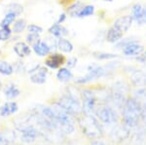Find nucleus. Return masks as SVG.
<instances>
[{
  "instance_id": "nucleus-34",
  "label": "nucleus",
  "mask_w": 146,
  "mask_h": 145,
  "mask_svg": "<svg viewBox=\"0 0 146 145\" xmlns=\"http://www.w3.org/2000/svg\"><path fill=\"white\" fill-rule=\"evenodd\" d=\"M141 118L143 119L144 123L146 124V100L144 103L141 105Z\"/></svg>"
},
{
  "instance_id": "nucleus-12",
  "label": "nucleus",
  "mask_w": 146,
  "mask_h": 145,
  "mask_svg": "<svg viewBox=\"0 0 146 145\" xmlns=\"http://www.w3.org/2000/svg\"><path fill=\"white\" fill-rule=\"evenodd\" d=\"M133 16L131 15H125V16H122L117 19L116 21L114 22V24L113 26L115 28L119 29L120 31L124 32H127L128 30L129 29V27L131 26V23H133Z\"/></svg>"
},
{
  "instance_id": "nucleus-21",
  "label": "nucleus",
  "mask_w": 146,
  "mask_h": 145,
  "mask_svg": "<svg viewBox=\"0 0 146 145\" xmlns=\"http://www.w3.org/2000/svg\"><path fill=\"white\" fill-rule=\"evenodd\" d=\"M58 50L64 54L71 53L73 51V45L65 37H60L58 38Z\"/></svg>"
},
{
  "instance_id": "nucleus-20",
  "label": "nucleus",
  "mask_w": 146,
  "mask_h": 145,
  "mask_svg": "<svg viewBox=\"0 0 146 145\" xmlns=\"http://www.w3.org/2000/svg\"><path fill=\"white\" fill-rule=\"evenodd\" d=\"M85 6V4L82 1H79V0H75L73 3L70 4L69 6L66 7V13L70 17L78 18V14L79 12L81 11V9Z\"/></svg>"
},
{
  "instance_id": "nucleus-10",
  "label": "nucleus",
  "mask_w": 146,
  "mask_h": 145,
  "mask_svg": "<svg viewBox=\"0 0 146 145\" xmlns=\"http://www.w3.org/2000/svg\"><path fill=\"white\" fill-rule=\"evenodd\" d=\"M13 51L20 58H25L31 55V47L25 41L19 40L13 45Z\"/></svg>"
},
{
  "instance_id": "nucleus-39",
  "label": "nucleus",
  "mask_w": 146,
  "mask_h": 145,
  "mask_svg": "<svg viewBox=\"0 0 146 145\" xmlns=\"http://www.w3.org/2000/svg\"><path fill=\"white\" fill-rule=\"evenodd\" d=\"M3 90V83H2V81L0 80V92Z\"/></svg>"
},
{
  "instance_id": "nucleus-19",
  "label": "nucleus",
  "mask_w": 146,
  "mask_h": 145,
  "mask_svg": "<svg viewBox=\"0 0 146 145\" xmlns=\"http://www.w3.org/2000/svg\"><path fill=\"white\" fill-rule=\"evenodd\" d=\"M123 37V32L120 31L119 29L115 28L112 26L111 28L108 29L106 34V41L109 43H118Z\"/></svg>"
},
{
  "instance_id": "nucleus-5",
  "label": "nucleus",
  "mask_w": 146,
  "mask_h": 145,
  "mask_svg": "<svg viewBox=\"0 0 146 145\" xmlns=\"http://www.w3.org/2000/svg\"><path fill=\"white\" fill-rule=\"evenodd\" d=\"M82 101H83V106H82V111L84 114L87 115H96V99L93 91L91 90H83L82 91Z\"/></svg>"
},
{
  "instance_id": "nucleus-22",
  "label": "nucleus",
  "mask_w": 146,
  "mask_h": 145,
  "mask_svg": "<svg viewBox=\"0 0 146 145\" xmlns=\"http://www.w3.org/2000/svg\"><path fill=\"white\" fill-rule=\"evenodd\" d=\"M56 78H58V80L60 82L66 83V82H69L73 78V74L70 71V69L67 68V67H60L58 70Z\"/></svg>"
},
{
  "instance_id": "nucleus-41",
  "label": "nucleus",
  "mask_w": 146,
  "mask_h": 145,
  "mask_svg": "<svg viewBox=\"0 0 146 145\" xmlns=\"http://www.w3.org/2000/svg\"><path fill=\"white\" fill-rule=\"evenodd\" d=\"M104 1H112V0H104Z\"/></svg>"
},
{
  "instance_id": "nucleus-2",
  "label": "nucleus",
  "mask_w": 146,
  "mask_h": 145,
  "mask_svg": "<svg viewBox=\"0 0 146 145\" xmlns=\"http://www.w3.org/2000/svg\"><path fill=\"white\" fill-rule=\"evenodd\" d=\"M55 102L58 103L63 110H65L71 116L79 115L80 112L82 111L81 103H80L79 99L70 92L63 93L62 97Z\"/></svg>"
},
{
  "instance_id": "nucleus-29",
  "label": "nucleus",
  "mask_w": 146,
  "mask_h": 145,
  "mask_svg": "<svg viewBox=\"0 0 146 145\" xmlns=\"http://www.w3.org/2000/svg\"><path fill=\"white\" fill-rule=\"evenodd\" d=\"M143 8H144V7H142V5L139 3H137V4H135V5L133 6V8H131V12H133V21L137 22V21L141 18V16H142V12H143Z\"/></svg>"
},
{
  "instance_id": "nucleus-18",
  "label": "nucleus",
  "mask_w": 146,
  "mask_h": 145,
  "mask_svg": "<svg viewBox=\"0 0 146 145\" xmlns=\"http://www.w3.org/2000/svg\"><path fill=\"white\" fill-rule=\"evenodd\" d=\"M27 22L25 19L23 18H21L19 17L17 20L14 22V23L12 24L11 28H12V31H13V34L14 35H20L22 34L27 27Z\"/></svg>"
},
{
  "instance_id": "nucleus-3",
  "label": "nucleus",
  "mask_w": 146,
  "mask_h": 145,
  "mask_svg": "<svg viewBox=\"0 0 146 145\" xmlns=\"http://www.w3.org/2000/svg\"><path fill=\"white\" fill-rule=\"evenodd\" d=\"M79 124L83 130V134L91 138H96L100 135V132H102L101 127L98 123V119L95 117V115L84 114V116L80 118Z\"/></svg>"
},
{
  "instance_id": "nucleus-1",
  "label": "nucleus",
  "mask_w": 146,
  "mask_h": 145,
  "mask_svg": "<svg viewBox=\"0 0 146 145\" xmlns=\"http://www.w3.org/2000/svg\"><path fill=\"white\" fill-rule=\"evenodd\" d=\"M141 118V105L135 99H128L123 107V121L128 128L138 125Z\"/></svg>"
},
{
  "instance_id": "nucleus-14",
  "label": "nucleus",
  "mask_w": 146,
  "mask_h": 145,
  "mask_svg": "<svg viewBox=\"0 0 146 145\" xmlns=\"http://www.w3.org/2000/svg\"><path fill=\"white\" fill-rule=\"evenodd\" d=\"M48 68L47 67H40L38 70H36L33 73L30 74V81L31 83L36 85H42L47 81V75H48Z\"/></svg>"
},
{
  "instance_id": "nucleus-24",
  "label": "nucleus",
  "mask_w": 146,
  "mask_h": 145,
  "mask_svg": "<svg viewBox=\"0 0 146 145\" xmlns=\"http://www.w3.org/2000/svg\"><path fill=\"white\" fill-rule=\"evenodd\" d=\"M7 12H11V13L16 14L18 17H21L25 12V7L20 3H17V2L14 3L13 2V3H10L6 6L5 13H7Z\"/></svg>"
},
{
  "instance_id": "nucleus-9",
  "label": "nucleus",
  "mask_w": 146,
  "mask_h": 145,
  "mask_svg": "<svg viewBox=\"0 0 146 145\" xmlns=\"http://www.w3.org/2000/svg\"><path fill=\"white\" fill-rule=\"evenodd\" d=\"M129 81L135 87H146V73L141 69L131 68L129 72Z\"/></svg>"
},
{
  "instance_id": "nucleus-42",
  "label": "nucleus",
  "mask_w": 146,
  "mask_h": 145,
  "mask_svg": "<svg viewBox=\"0 0 146 145\" xmlns=\"http://www.w3.org/2000/svg\"><path fill=\"white\" fill-rule=\"evenodd\" d=\"M6 145H12L11 143H8V144H6Z\"/></svg>"
},
{
  "instance_id": "nucleus-11",
  "label": "nucleus",
  "mask_w": 146,
  "mask_h": 145,
  "mask_svg": "<svg viewBox=\"0 0 146 145\" xmlns=\"http://www.w3.org/2000/svg\"><path fill=\"white\" fill-rule=\"evenodd\" d=\"M144 52V46L137 43L135 41L129 42L128 45H126L123 48V53L127 57H135V56H139L140 54Z\"/></svg>"
},
{
  "instance_id": "nucleus-28",
  "label": "nucleus",
  "mask_w": 146,
  "mask_h": 145,
  "mask_svg": "<svg viewBox=\"0 0 146 145\" xmlns=\"http://www.w3.org/2000/svg\"><path fill=\"white\" fill-rule=\"evenodd\" d=\"M14 68V73L16 74H22L23 72H27V64H25V62H23L22 58L20 60L14 62L13 64Z\"/></svg>"
},
{
  "instance_id": "nucleus-40",
  "label": "nucleus",
  "mask_w": 146,
  "mask_h": 145,
  "mask_svg": "<svg viewBox=\"0 0 146 145\" xmlns=\"http://www.w3.org/2000/svg\"><path fill=\"white\" fill-rule=\"evenodd\" d=\"M1 55H2V51L0 50V57H1Z\"/></svg>"
},
{
  "instance_id": "nucleus-23",
  "label": "nucleus",
  "mask_w": 146,
  "mask_h": 145,
  "mask_svg": "<svg viewBox=\"0 0 146 145\" xmlns=\"http://www.w3.org/2000/svg\"><path fill=\"white\" fill-rule=\"evenodd\" d=\"M19 17L16 14L11 13V12H7L4 15L3 19L0 22V27H11L12 24L14 23L16 20H17Z\"/></svg>"
},
{
  "instance_id": "nucleus-31",
  "label": "nucleus",
  "mask_w": 146,
  "mask_h": 145,
  "mask_svg": "<svg viewBox=\"0 0 146 145\" xmlns=\"http://www.w3.org/2000/svg\"><path fill=\"white\" fill-rule=\"evenodd\" d=\"M40 40H42L41 37L39 34H33V33H27L25 36V42L29 45L30 47H32L33 45L39 42Z\"/></svg>"
},
{
  "instance_id": "nucleus-35",
  "label": "nucleus",
  "mask_w": 146,
  "mask_h": 145,
  "mask_svg": "<svg viewBox=\"0 0 146 145\" xmlns=\"http://www.w3.org/2000/svg\"><path fill=\"white\" fill-rule=\"evenodd\" d=\"M136 60L141 62V64H145L146 62V51L143 52L142 54H140L139 56H137V57H136Z\"/></svg>"
},
{
  "instance_id": "nucleus-32",
  "label": "nucleus",
  "mask_w": 146,
  "mask_h": 145,
  "mask_svg": "<svg viewBox=\"0 0 146 145\" xmlns=\"http://www.w3.org/2000/svg\"><path fill=\"white\" fill-rule=\"evenodd\" d=\"M27 30L28 33H33V34H42L43 33V28L40 25L34 24V23H30L27 25Z\"/></svg>"
},
{
  "instance_id": "nucleus-15",
  "label": "nucleus",
  "mask_w": 146,
  "mask_h": 145,
  "mask_svg": "<svg viewBox=\"0 0 146 145\" xmlns=\"http://www.w3.org/2000/svg\"><path fill=\"white\" fill-rule=\"evenodd\" d=\"M33 52L36 54L38 57H47L48 55H50L52 53V49L49 46V44L44 40H40L37 42L35 45L31 47Z\"/></svg>"
},
{
  "instance_id": "nucleus-6",
  "label": "nucleus",
  "mask_w": 146,
  "mask_h": 145,
  "mask_svg": "<svg viewBox=\"0 0 146 145\" xmlns=\"http://www.w3.org/2000/svg\"><path fill=\"white\" fill-rule=\"evenodd\" d=\"M96 116L100 121L106 125H112L118 121L116 111L109 106H100L96 110Z\"/></svg>"
},
{
  "instance_id": "nucleus-13",
  "label": "nucleus",
  "mask_w": 146,
  "mask_h": 145,
  "mask_svg": "<svg viewBox=\"0 0 146 145\" xmlns=\"http://www.w3.org/2000/svg\"><path fill=\"white\" fill-rule=\"evenodd\" d=\"M3 93L4 97H6L8 100H14L16 99L18 97H20L21 95V90L16 84H14L13 82L7 83L5 86H3Z\"/></svg>"
},
{
  "instance_id": "nucleus-16",
  "label": "nucleus",
  "mask_w": 146,
  "mask_h": 145,
  "mask_svg": "<svg viewBox=\"0 0 146 145\" xmlns=\"http://www.w3.org/2000/svg\"><path fill=\"white\" fill-rule=\"evenodd\" d=\"M19 111V105L16 101H7L0 107V117H9Z\"/></svg>"
},
{
  "instance_id": "nucleus-25",
  "label": "nucleus",
  "mask_w": 146,
  "mask_h": 145,
  "mask_svg": "<svg viewBox=\"0 0 146 145\" xmlns=\"http://www.w3.org/2000/svg\"><path fill=\"white\" fill-rule=\"evenodd\" d=\"M13 73V64H11L7 60H0V74L3 76H11Z\"/></svg>"
},
{
  "instance_id": "nucleus-4",
  "label": "nucleus",
  "mask_w": 146,
  "mask_h": 145,
  "mask_svg": "<svg viewBox=\"0 0 146 145\" xmlns=\"http://www.w3.org/2000/svg\"><path fill=\"white\" fill-rule=\"evenodd\" d=\"M106 68L102 66H100L98 64H91L88 66V73L85 76L79 77L78 79L75 80V83L79 84V85H84L89 82H92L96 79L101 78L106 74Z\"/></svg>"
},
{
  "instance_id": "nucleus-43",
  "label": "nucleus",
  "mask_w": 146,
  "mask_h": 145,
  "mask_svg": "<svg viewBox=\"0 0 146 145\" xmlns=\"http://www.w3.org/2000/svg\"><path fill=\"white\" fill-rule=\"evenodd\" d=\"M0 1H2V0H0Z\"/></svg>"
},
{
  "instance_id": "nucleus-27",
  "label": "nucleus",
  "mask_w": 146,
  "mask_h": 145,
  "mask_svg": "<svg viewBox=\"0 0 146 145\" xmlns=\"http://www.w3.org/2000/svg\"><path fill=\"white\" fill-rule=\"evenodd\" d=\"M95 13V6L93 5H85L78 14V18H86L93 16Z\"/></svg>"
},
{
  "instance_id": "nucleus-36",
  "label": "nucleus",
  "mask_w": 146,
  "mask_h": 145,
  "mask_svg": "<svg viewBox=\"0 0 146 145\" xmlns=\"http://www.w3.org/2000/svg\"><path fill=\"white\" fill-rule=\"evenodd\" d=\"M8 143H10V142L7 139V137L2 132H0V145H6Z\"/></svg>"
},
{
  "instance_id": "nucleus-37",
  "label": "nucleus",
  "mask_w": 146,
  "mask_h": 145,
  "mask_svg": "<svg viewBox=\"0 0 146 145\" xmlns=\"http://www.w3.org/2000/svg\"><path fill=\"white\" fill-rule=\"evenodd\" d=\"M66 14L65 13H62V14H60V16H58V23H60V24H62V23H63L65 22V21H66Z\"/></svg>"
},
{
  "instance_id": "nucleus-17",
  "label": "nucleus",
  "mask_w": 146,
  "mask_h": 145,
  "mask_svg": "<svg viewBox=\"0 0 146 145\" xmlns=\"http://www.w3.org/2000/svg\"><path fill=\"white\" fill-rule=\"evenodd\" d=\"M48 32L52 36H54L55 38H60V37H65L69 34V31L66 27H64L60 23H54L52 26L49 27Z\"/></svg>"
},
{
  "instance_id": "nucleus-33",
  "label": "nucleus",
  "mask_w": 146,
  "mask_h": 145,
  "mask_svg": "<svg viewBox=\"0 0 146 145\" xmlns=\"http://www.w3.org/2000/svg\"><path fill=\"white\" fill-rule=\"evenodd\" d=\"M77 62H78V60H77V58L75 57H70L66 58V62H65V64H66L67 68H74L75 66H76L77 64Z\"/></svg>"
},
{
  "instance_id": "nucleus-8",
  "label": "nucleus",
  "mask_w": 146,
  "mask_h": 145,
  "mask_svg": "<svg viewBox=\"0 0 146 145\" xmlns=\"http://www.w3.org/2000/svg\"><path fill=\"white\" fill-rule=\"evenodd\" d=\"M21 132V140L25 143H32L38 136V130L32 125L22 126L19 128Z\"/></svg>"
},
{
  "instance_id": "nucleus-7",
  "label": "nucleus",
  "mask_w": 146,
  "mask_h": 145,
  "mask_svg": "<svg viewBox=\"0 0 146 145\" xmlns=\"http://www.w3.org/2000/svg\"><path fill=\"white\" fill-rule=\"evenodd\" d=\"M66 62V58L64 55L60 53H53L52 52L50 55H48L45 58L44 64L48 68L51 69H58L65 64Z\"/></svg>"
},
{
  "instance_id": "nucleus-30",
  "label": "nucleus",
  "mask_w": 146,
  "mask_h": 145,
  "mask_svg": "<svg viewBox=\"0 0 146 145\" xmlns=\"http://www.w3.org/2000/svg\"><path fill=\"white\" fill-rule=\"evenodd\" d=\"M94 58L100 60H112V58H118V55L115 54H108V53H100V52H94L93 53Z\"/></svg>"
},
{
  "instance_id": "nucleus-38",
  "label": "nucleus",
  "mask_w": 146,
  "mask_h": 145,
  "mask_svg": "<svg viewBox=\"0 0 146 145\" xmlns=\"http://www.w3.org/2000/svg\"><path fill=\"white\" fill-rule=\"evenodd\" d=\"M91 145H105L104 142L100 141V140H95L91 143Z\"/></svg>"
},
{
  "instance_id": "nucleus-26",
  "label": "nucleus",
  "mask_w": 146,
  "mask_h": 145,
  "mask_svg": "<svg viewBox=\"0 0 146 145\" xmlns=\"http://www.w3.org/2000/svg\"><path fill=\"white\" fill-rule=\"evenodd\" d=\"M13 31L11 27H0V41L7 42L13 37Z\"/></svg>"
}]
</instances>
